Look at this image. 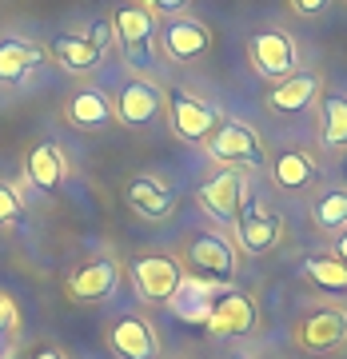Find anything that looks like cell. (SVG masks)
<instances>
[{"mask_svg": "<svg viewBox=\"0 0 347 359\" xmlns=\"http://www.w3.org/2000/svg\"><path fill=\"white\" fill-rule=\"evenodd\" d=\"M48 52L28 40H0V84H20Z\"/></svg>", "mask_w": 347, "mask_h": 359, "instance_id": "obj_20", "label": "cell"}, {"mask_svg": "<svg viewBox=\"0 0 347 359\" xmlns=\"http://www.w3.org/2000/svg\"><path fill=\"white\" fill-rule=\"evenodd\" d=\"M160 40H164V52L172 60H200L207 52V44H212V32L196 16H172L164 25V32H160Z\"/></svg>", "mask_w": 347, "mask_h": 359, "instance_id": "obj_13", "label": "cell"}, {"mask_svg": "<svg viewBox=\"0 0 347 359\" xmlns=\"http://www.w3.org/2000/svg\"><path fill=\"white\" fill-rule=\"evenodd\" d=\"M124 200H128L132 212H136V216H144V219H168V216H172V192H168L164 184H156L152 176L128 180Z\"/></svg>", "mask_w": 347, "mask_h": 359, "instance_id": "obj_18", "label": "cell"}, {"mask_svg": "<svg viewBox=\"0 0 347 359\" xmlns=\"http://www.w3.org/2000/svg\"><path fill=\"white\" fill-rule=\"evenodd\" d=\"M13 327H16V304H13L4 292H0V335L13 332Z\"/></svg>", "mask_w": 347, "mask_h": 359, "instance_id": "obj_28", "label": "cell"}, {"mask_svg": "<svg viewBox=\"0 0 347 359\" xmlns=\"http://www.w3.org/2000/svg\"><path fill=\"white\" fill-rule=\"evenodd\" d=\"M216 108L204 100H196L188 92H168V124L184 144H204L216 128Z\"/></svg>", "mask_w": 347, "mask_h": 359, "instance_id": "obj_6", "label": "cell"}, {"mask_svg": "<svg viewBox=\"0 0 347 359\" xmlns=\"http://www.w3.org/2000/svg\"><path fill=\"white\" fill-rule=\"evenodd\" d=\"M315 176H320L315 160L308 152H299V148H287V152H280L271 160V180L280 184L283 192H304Z\"/></svg>", "mask_w": 347, "mask_h": 359, "instance_id": "obj_19", "label": "cell"}, {"mask_svg": "<svg viewBox=\"0 0 347 359\" xmlns=\"http://www.w3.org/2000/svg\"><path fill=\"white\" fill-rule=\"evenodd\" d=\"M48 56L60 68H68V72H92L104 60V52L96 44H88L84 36H56L48 44Z\"/></svg>", "mask_w": 347, "mask_h": 359, "instance_id": "obj_21", "label": "cell"}, {"mask_svg": "<svg viewBox=\"0 0 347 359\" xmlns=\"http://www.w3.org/2000/svg\"><path fill=\"white\" fill-rule=\"evenodd\" d=\"M304 276H308L315 287H323V292L332 295H347V264L335 256H308L304 264Z\"/></svg>", "mask_w": 347, "mask_h": 359, "instance_id": "obj_22", "label": "cell"}, {"mask_svg": "<svg viewBox=\"0 0 347 359\" xmlns=\"http://www.w3.org/2000/svg\"><path fill=\"white\" fill-rule=\"evenodd\" d=\"M64 116L76 128H108L116 120L112 104H108V96L100 88H76L64 104Z\"/></svg>", "mask_w": 347, "mask_h": 359, "instance_id": "obj_17", "label": "cell"}, {"mask_svg": "<svg viewBox=\"0 0 347 359\" xmlns=\"http://www.w3.org/2000/svg\"><path fill=\"white\" fill-rule=\"evenodd\" d=\"M320 92V76L315 72H292L287 80H280L275 88L268 92V108L280 116H292V112H304Z\"/></svg>", "mask_w": 347, "mask_h": 359, "instance_id": "obj_16", "label": "cell"}, {"mask_svg": "<svg viewBox=\"0 0 347 359\" xmlns=\"http://www.w3.org/2000/svg\"><path fill=\"white\" fill-rule=\"evenodd\" d=\"M335 259H343V264H347V231L335 240Z\"/></svg>", "mask_w": 347, "mask_h": 359, "instance_id": "obj_31", "label": "cell"}, {"mask_svg": "<svg viewBox=\"0 0 347 359\" xmlns=\"http://www.w3.org/2000/svg\"><path fill=\"white\" fill-rule=\"evenodd\" d=\"M256 327V308H252V299L247 295H236V292H224L212 299V316H207V332L216 335H247Z\"/></svg>", "mask_w": 347, "mask_h": 359, "instance_id": "obj_14", "label": "cell"}, {"mask_svg": "<svg viewBox=\"0 0 347 359\" xmlns=\"http://www.w3.org/2000/svg\"><path fill=\"white\" fill-rule=\"evenodd\" d=\"M13 219H20V196L8 184H0V224H13Z\"/></svg>", "mask_w": 347, "mask_h": 359, "instance_id": "obj_25", "label": "cell"}, {"mask_svg": "<svg viewBox=\"0 0 347 359\" xmlns=\"http://www.w3.org/2000/svg\"><path fill=\"white\" fill-rule=\"evenodd\" d=\"M296 339L308 351H335L347 339V316L339 308H315L296 323Z\"/></svg>", "mask_w": 347, "mask_h": 359, "instance_id": "obj_10", "label": "cell"}, {"mask_svg": "<svg viewBox=\"0 0 347 359\" xmlns=\"http://www.w3.org/2000/svg\"><path fill=\"white\" fill-rule=\"evenodd\" d=\"M108 344L120 359H156L160 355V344H156L152 323L140 320V316H120L108 332Z\"/></svg>", "mask_w": 347, "mask_h": 359, "instance_id": "obj_12", "label": "cell"}, {"mask_svg": "<svg viewBox=\"0 0 347 359\" xmlns=\"http://www.w3.org/2000/svg\"><path fill=\"white\" fill-rule=\"evenodd\" d=\"M280 231H283L280 212H271L264 204H247L244 216L236 219V240H240V252H247V256L271 252V248L280 244Z\"/></svg>", "mask_w": 347, "mask_h": 359, "instance_id": "obj_7", "label": "cell"}, {"mask_svg": "<svg viewBox=\"0 0 347 359\" xmlns=\"http://www.w3.org/2000/svg\"><path fill=\"white\" fill-rule=\"evenodd\" d=\"M184 264H188L192 276H200L207 283H228L240 271V248L219 231H200L184 244Z\"/></svg>", "mask_w": 347, "mask_h": 359, "instance_id": "obj_1", "label": "cell"}, {"mask_svg": "<svg viewBox=\"0 0 347 359\" xmlns=\"http://www.w3.org/2000/svg\"><path fill=\"white\" fill-rule=\"evenodd\" d=\"M112 32L120 40V48L128 52L132 60H148L152 56V40H156V16L140 4H128L112 16Z\"/></svg>", "mask_w": 347, "mask_h": 359, "instance_id": "obj_11", "label": "cell"}, {"mask_svg": "<svg viewBox=\"0 0 347 359\" xmlns=\"http://www.w3.org/2000/svg\"><path fill=\"white\" fill-rule=\"evenodd\" d=\"M200 204H204V212L212 219H219V224H236V219L244 216V208H247V180H244V172H236V168H219L216 176L200 188Z\"/></svg>", "mask_w": 347, "mask_h": 359, "instance_id": "obj_4", "label": "cell"}, {"mask_svg": "<svg viewBox=\"0 0 347 359\" xmlns=\"http://www.w3.org/2000/svg\"><path fill=\"white\" fill-rule=\"evenodd\" d=\"M25 176L36 192L56 196L60 184H64V152H60L56 144H36V148L25 156Z\"/></svg>", "mask_w": 347, "mask_h": 359, "instance_id": "obj_15", "label": "cell"}, {"mask_svg": "<svg viewBox=\"0 0 347 359\" xmlns=\"http://www.w3.org/2000/svg\"><path fill=\"white\" fill-rule=\"evenodd\" d=\"M332 0H292V8H296L299 16H315V13H323Z\"/></svg>", "mask_w": 347, "mask_h": 359, "instance_id": "obj_29", "label": "cell"}, {"mask_svg": "<svg viewBox=\"0 0 347 359\" xmlns=\"http://www.w3.org/2000/svg\"><path fill=\"white\" fill-rule=\"evenodd\" d=\"M204 144L219 164L236 168V172H256V168L268 164V152H264L259 136L247 124H240V120H216V128H212V136Z\"/></svg>", "mask_w": 347, "mask_h": 359, "instance_id": "obj_2", "label": "cell"}, {"mask_svg": "<svg viewBox=\"0 0 347 359\" xmlns=\"http://www.w3.org/2000/svg\"><path fill=\"white\" fill-rule=\"evenodd\" d=\"M112 36H116V32H112V25H104V20H96V25H88V36H84V40H88V44H96V48L104 52Z\"/></svg>", "mask_w": 347, "mask_h": 359, "instance_id": "obj_27", "label": "cell"}, {"mask_svg": "<svg viewBox=\"0 0 347 359\" xmlns=\"http://www.w3.org/2000/svg\"><path fill=\"white\" fill-rule=\"evenodd\" d=\"M132 283H136L140 299L168 304L176 295V287L184 283V268L176 256H140L132 264Z\"/></svg>", "mask_w": 347, "mask_h": 359, "instance_id": "obj_5", "label": "cell"}, {"mask_svg": "<svg viewBox=\"0 0 347 359\" xmlns=\"http://www.w3.org/2000/svg\"><path fill=\"white\" fill-rule=\"evenodd\" d=\"M247 65H252V72L264 80H287L292 72H299V52H296V40L287 36V32H280V28H264V32H256V36L247 40Z\"/></svg>", "mask_w": 347, "mask_h": 359, "instance_id": "obj_3", "label": "cell"}, {"mask_svg": "<svg viewBox=\"0 0 347 359\" xmlns=\"http://www.w3.org/2000/svg\"><path fill=\"white\" fill-rule=\"evenodd\" d=\"M116 283H120V268H116L108 256H100V259L80 264V268L68 276L64 292H68V299H76V304H100V299H108V295L116 292Z\"/></svg>", "mask_w": 347, "mask_h": 359, "instance_id": "obj_8", "label": "cell"}, {"mask_svg": "<svg viewBox=\"0 0 347 359\" xmlns=\"http://www.w3.org/2000/svg\"><path fill=\"white\" fill-rule=\"evenodd\" d=\"M311 219H315V228L320 231L347 228V188H327L323 196H315Z\"/></svg>", "mask_w": 347, "mask_h": 359, "instance_id": "obj_24", "label": "cell"}, {"mask_svg": "<svg viewBox=\"0 0 347 359\" xmlns=\"http://www.w3.org/2000/svg\"><path fill=\"white\" fill-rule=\"evenodd\" d=\"M112 112L128 128H148V124H156V116L164 112V92L156 88V84H148V80H132V84L120 88Z\"/></svg>", "mask_w": 347, "mask_h": 359, "instance_id": "obj_9", "label": "cell"}, {"mask_svg": "<svg viewBox=\"0 0 347 359\" xmlns=\"http://www.w3.org/2000/svg\"><path fill=\"white\" fill-rule=\"evenodd\" d=\"M320 140L323 148H347V96L343 92H332V96H323V128H320Z\"/></svg>", "mask_w": 347, "mask_h": 359, "instance_id": "obj_23", "label": "cell"}, {"mask_svg": "<svg viewBox=\"0 0 347 359\" xmlns=\"http://www.w3.org/2000/svg\"><path fill=\"white\" fill-rule=\"evenodd\" d=\"M192 0H140V8H148L152 16H176V13H184Z\"/></svg>", "mask_w": 347, "mask_h": 359, "instance_id": "obj_26", "label": "cell"}, {"mask_svg": "<svg viewBox=\"0 0 347 359\" xmlns=\"http://www.w3.org/2000/svg\"><path fill=\"white\" fill-rule=\"evenodd\" d=\"M28 359H64V355H60L56 347H36V351H32Z\"/></svg>", "mask_w": 347, "mask_h": 359, "instance_id": "obj_30", "label": "cell"}]
</instances>
